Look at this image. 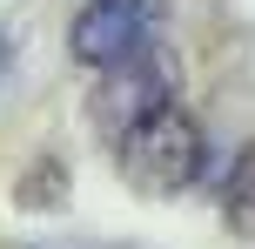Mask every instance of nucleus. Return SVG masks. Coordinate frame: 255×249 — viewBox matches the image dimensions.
Returning <instances> with one entry per match:
<instances>
[{"mask_svg":"<svg viewBox=\"0 0 255 249\" xmlns=\"http://www.w3.org/2000/svg\"><path fill=\"white\" fill-rule=\"evenodd\" d=\"M121 155L134 162L154 189H181V182H195V175H202L208 142H202V128H195V115L168 94V101H154L134 128H121Z\"/></svg>","mask_w":255,"mask_h":249,"instance_id":"f257e3e1","label":"nucleus"},{"mask_svg":"<svg viewBox=\"0 0 255 249\" xmlns=\"http://www.w3.org/2000/svg\"><path fill=\"white\" fill-rule=\"evenodd\" d=\"M154 34V0H88L74 13V61L88 67H115L128 54H141Z\"/></svg>","mask_w":255,"mask_h":249,"instance_id":"f03ea898","label":"nucleus"},{"mask_svg":"<svg viewBox=\"0 0 255 249\" xmlns=\"http://www.w3.org/2000/svg\"><path fill=\"white\" fill-rule=\"evenodd\" d=\"M101 94H94V121H108V128H134L141 115H148L154 101H168L175 94V61L168 54H128V61L101 67Z\"/></svg>","mask_w":255,"mask_h":249,"instance_id":"7ed1b4c3","label":"nucleus"},{"mask_svg":"<svg viewBox=\"0 0 255 249\" xmlns=\"http://www.w3.org/2000/svg\"><path fill=\"white\" fill-rule=\"evenodd\" d=\"M229 216L242 229H255V148H242V162H235V189H229Z\"/></svg>","mask_w":255,"mask_h":249,"instance_id":"20e7f679","label":"nucleus"},{"mask_svg":"<svg viewBox=\"0 0 255 249\" xmlns=\"http://www.w3.org/2000/svg\"><path fill=\"white\" fill-rule=\"evenodd\" d=\"M40 182H20V202H54V196H61V182H54V175H61V169H54V162H40Z\"/></svg>","mask_w":255,"mask_h":249,"instance_id":"39448f33","label":"nucleus"},{"mask_svg":"<svg viewBox=\"0 0 255 249\" xmlns=\"http://www.w3.org/2000/svg\"><path fill=\"white\" fill-rule=\"evenodd\" d=\"M0 61H7V40H0Z\"/></svg>","mask_w":255,"mask_h":249,"instance_id":"423d86ee","label":"nucleus"}]
</instances>
